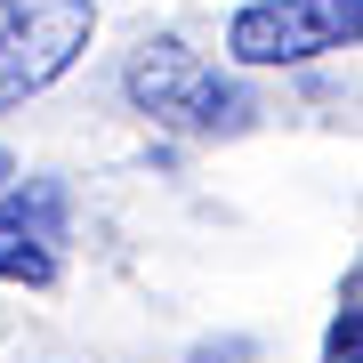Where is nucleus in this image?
<instances>
[{"instance_id":"nucleus-4","label":"nucleus","mask_w":363,"mask_h":363,"mask_svg":"<svg viewBox=\"0 0 363 363\" xmlns=\"http://www.w3.org/2000/svg\"><path fill=\"white\" fill-rule=\"evenodd\" d=\"M65 186L57 178H25L0 194V283L49 291L57 283V242H65Z\"/></svg>"},{"instance_id":"nucleus-1","label":"nucleus","mask_w":363,"mask_h":363,"mask_svg":"<svg viewBox=\"0 0 363 363\" xmlns=\"http://www.w3.org/2000/svg\"><path fill=\"white\" fill-rule=\"evenodd\" d=\"M121 89L145 121H162V130H186V138H234L250 130V105L218 65H202L194 49H186L178 33H154L145 49L130 57V73H121Z\"/></svg>"},{"instance_id":"nucleus-2","label":"nucleus","mask_w":363,"mask_h":363,"mask_svg":"<svg viewBox=\"0 0 363 363\" xmlns=\"http://www.w3.org/2000/svg\"><path fill=\"white\" fill-rule=\"evenodd\" d=\"M89 33H97V0H0V113L65 81Z\"/></svg>"},{"instance_id":"nucleus-3","label":"nucleus","mask_w":363,"mask_h":363,"mask_svg":"<svg viewBox=\"0 0 363 363\" xmlns=\"http://www.w3.org/2000/svg\"><path fill=\"white\" fill-rule=\"evenodd\" d=\"M363 33V0H250L226 16L234 65H307Z\"/></svg>"},{"instance_id":"nucleus-6","label":"nucleus","mask_w":363,"mask_h":363,"mask_svg":"<svg viewBox=\"0 0 363 363\" xmlns=\"http://www.w3.org/2000/svg\"><path fill=\"white\" fill-rule=\"evenodd\" d=\"M9 178H16V162H9V145H0V194H9Z\"/></svg>"},{"instance_id":"nucleus-5","label":"nucleus","mask_w":363,"mask_h":363,"mask_svg":"<svg viewBox=\"0 0 363 363\" xmlns=\"http://www.w3.org/2000/svg\"><path fill=\"white\" fill-rule=\"evenodd\" d=\"M323 363H363V307H355V274H347V307L323 331Z\"/></svg>"}]
</instances>
